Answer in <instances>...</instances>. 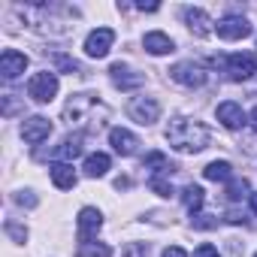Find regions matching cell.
Segmentation results:
<instances>
[{
	"mask_svg": "<svg viewBox=\"0 0 257 257\" xmlns=\"http://www.w3.org/2000/svg\"><path fill=\"white\" fill-rule=\"evenodd\" d=\"M167 143L182 155H197L209 146V127L194 118H173L167 124Z\"/></svg>",
	"mask_w": 257,
	"mask_h": 257,
	"instance_id": "cell-1",
	"label": "cell"
},
{
	"mask_svg": "<svg viewBox=\"0 0 257 257\" xmlns=\"http://www.w3.org/2000/svg\"><path fill=\"white\" fill-rule=\"evenodd\" d=\"M106 115H109V109H106L94 94H73V97L67 100V106H64V121L91 127V131H97Z\"/></svg>",
	"mask_w": 257,
	"mask_h": 257,
	"instance_id": "cell-2",
	"label": "cell"
},
{
	"mask_svg": "<svg viewBox=\"0 0 257 257\" xmlns=\"http://www.w3.org/2000/svg\"><path fill=\"white\" fill-rule=\"evenodd\" d=\"M55 94H58V76L55 73H34L31 76V82H28V97L34 100V103H49V100H55Z\"/></svg>",
	"mask_w": 257,
	"mask_h": 257,
	"instance_id": "cell-3",
	"label": "cell"
},
{
	"mask_svg": "<svg viewBox=\"0 0 257 257\" xmlns=\"http://www.w3.org/2000/svg\"><path fill=\"white\" fill-rule=\"evenodd\" d=\"M170 79L185 88H200V85H206V70L194 61H182L176 67H170Z\"/></svg>",
	"mask_w": 257,
	"mask_h": 257,
	"instance_id": "cell-4",
	"label": "cell"
},
{
	"mask_svg": "<svg viewBox=\"0 0 257 257\" xmlns=\"http://www.w3.org/2000/svg\"><path fill=\"white\" fill-rule=\"evenodd\" d=\"M224 67H227L230 79L242 82V79H248V76L257 70V58H254L251 52H233V55L224 58Z\"/></svg>",
	"mask_w": 257,
	"mask_h": 257,
	"instance_id": "cell-5",
	"label": "cell"
},
{
	"mask_svg": "<svg viewBox=\"0 0 257 257\" xmlns=\"http://www.w3.org/2000/svg\"><path fill=\"white\" fill-rule=\"evenodd\" d=\"M127 115L134 121H140V124H155L161 118V103L155 97H137V100H131V106H127Z\"/></svg>",
	"mask_w": 257,
	"mask_h": 257,
	"instance_id": "cell-6",
	"label": "cell"
},
{
	"mask_svg": "<svg viewBox=\"0 0 257 257\" xmlns=\"http://www.w3.org/2000/svg\"><path fill=\"white\" fill-rule=\"evenodd\" d=\"M215 34H218L221 40H227V43H236V40H245V37L251 34V25H248V19H242V16H227V19H221V22L215 25Z\"/></svg>",
	"mask_w": 257,
	"mask_h": 257,
	"instance_id": "cell-7",
	"label": "cell"
},
{
	"mask_svg": "<svg viewBox=\"0 0 257 257\" xmlns=\"http://www.w3.org/2000/svg\"><path fill=\"white\" fill-rule=\"evenodd\" d=\"M112 43H115V31L112 28H97L85 40V55L88 58H106L109 49H112Z\"/></svg>",
	"mask_w": 257,
	"mask_h": 257,
	"instance_id": "cell-8",
	"label": "cell"
},
{
	"mask_svg": "<svg viewBox=\"0 0 257 257\" xmlns=\"http://www.w3.org/2000/svg\"><path fill=\"white\" fill-rule=\"evenodd\" d=\"M49 137H52V121L43 118V115H34V118H28V121L22 124V140L31 143V146H40V143H46Z\"/></svg>",
	"mask_w": 257,
	"mask_h": 257,
	"instance_id": "cell-9",
	"label": "cell"
},
{
	"mask_svg": "<svg viewBox=\"0 0 257 257\" xmlns=\"http://www.w3.org/2000/svg\"><path fill=\"white\" fill-rule=\"evenodd\" d=\"M109 76H112L115 88H121V91H134V88H143L146 85V76L137 73V70H131L127 64H112L109 67Z\"/></svg>",
	"mask_w": 257,
	"mask_h": 257,
	"instance_id": "cell-10",
	"label": "cell"
},
{
	"mask_svg": "<svg viewBox=\"0 0 257 257\" xmlns=\"http://www.w3.org/2000/svg\"><path fill=\"white\" fill-rule=\"evenodd\" d=\"M109 146L115 149V155H121V158H131V155H137V149H140V140L127 131V127H112L109 131Z\"/></svg>",
	"mask_w": 257,
	"mask_h": 257,
	"instance_id": "cell-11",
	"label": "cell"
},
{
	"mask_svg": "<svg viewBox=\"0 0 257 257\" xmlns=\"http://www.w3.org/2000/svg\"><path fill=\"white\" fill-rule=\"evenodd\" d=\"M76 224H79V242H91V239L97 236V230L103 227V215H100L94 206H85V209L79 212Z\"/></svg>",
	"mask_w": 257,
	"mask_h": 257,
	"instance_id": "cell-12",
	"label": "cell"
},
{
	"mask_svg": "<svg viewBox=\"0 0 257 257\" xmlns=\"http://www.w3.org/2000/svg\"><path fill=\"white\" fill-rule=\"evenodd\" d=\"M25 70H28V55L19 49H4V55H0V73H4V79H16Z\"/></svg>",
	"mask_w": 257,
	"mask_h": 257,
	"instance_id": "cell-13",
	"label": "cell"
},
{
	"mask_svg": "<svg viewBox=\"0 0 257 257\" xmlns=\"http://www.w3.org/2000/svg\"><path fill=\"white\" fill-rule=\"evenodd\" d=\"M215 115H218V121L227 127V131H239V127L245 124V112H242V106L233 103V100H224Z\"/></svg>",
	"mask_w": 257,
	"mask_h": 257,
	"instance_id": "cell-14",
	"label": "cell"
},
{
	"mask_svg": "<svg viewBox=\"0 0 257 257\" xmlns=\"http://www.w3.org/2000/svg\"><path fill=\"white\" fill-rule=\"evenodd\" d=\"M49 176H52L55 188H61V191H70V188H76V182H79V176H76L73 164H61V161L49 167Z\"/></svg>",
	"mask_w": 257,
	"mask_h": 257,
	"instance_id": "cell-15",
	"label": "cell"
},
{
	"mask_svg": "<svg viewBox=\"0 0 257 257\" xmlns=\"http://www.w3.org/2000/svg\"><path fill=\"white\" fill-rule=\"evenodd\" d=\"M143 46H146L149 55H170V52H176V43H173L167 34H161V31L146 34V37H143Z\"/></svg>",
	"mask_w": 257,
	"mask_h": 257,
	"instance_id": "cell-16",
	"label": "cell"
},
{
	"mask_svg": "<svg viewBox=\"0 0 257 257\" xmlns=\"http://www.w3.org/2000/svg\"><path fill=\"white\" fill-rule=\"evenodd\" d=\"M185 22H188V28L194 31V37H209L212 34V22H209V16L200 10V7H188L185 10Z\"/></svg>",
	"mask_w": 257,
	"mask_h": 257,
	"instance_id": "cell-17",
	"label": "cell"
},
{
	"mask_svg": "<svg viewBox=\"0 0 257 257\" xmlns=\"http://www.w3.org/2000/svg\"><path fill=\"white\" fill-rule=\"evenodd\" d=\"M82 149H85V146H82V134H73V137H67V140L55 149V158H58L61 164H70L73 158L82 155Z\"/></svg>",
	"mask_w": 257,
	"mask_h": 257,
	"instance_id": "cell-18",
	"label": "cell"
},
{
	"mask_svg": "<svg viewBox=\"0 0 257 257\" xmlns=\"http://www.w3.org/2000/svg\"><path fill=\"white\" fill-rule=\"evenodd\" d=\"M85 176L88 179H103L106 173H109V155H103V152H97V155H88V161H85Z\"/></svg>",
	"mask_w": 257,
	"mask_h": 257,
	"instance_id": "cell-19",
	"label": "cell"
},
{
	"mask_svg": "<svg viewBox=\"0 0 257 257\" xmlns=\"http://www.w3.org/2000/svg\"><path fill=\"white\" fill-rule=\"evenodd\" d=\"M203 176H206L209 182H230V179H233V167H230L227 161H212V164H206Z\"/></svg>",
	"mask_w": 257,
	"mask_h": 257,
	"instance_id": "cell-20",
	"label": "cell"
},
{
	"mask_svg": "<svg viewBox=\"0 0 257 257\" xmlns=\"http://www.w3.org/2000/svg\"><path fill=\"white\" fill-rule=\"evenodd\" d=\"M143 170H149V173H155V176H161V173H173L176 167L167 161V155L164 152H152L146 161H143Z\"/></svg>",
	"mask_w": 257,
	"mask_h": 257,
	"instance_id": "cell-21",
	"label": "cell"
},
{
	"mask_svg": "<svg viewBox=\"0 0 257 257\" xmlns=\"http://www.w3.org/2000/svg\"><path fill=\"white\" fill-rule=\"evenodd\" d=\"M182 200H185V206L191 209V215H197V212L203 209V203H206V194H203V188H200V185H185Z\"/></svg>",
	"mask_w": 257,
	"mask_h": 257,
	"instance_id": "cell-22",
	"label": "cell"
},
{
	"mask_svg": "<svg viewBox=\"0 0 257 257\" xmlns=\"http://www.w3.org/2000/svg\"><path fill=\"white\" fill-rule=\"evenodd\" d=\"M76 257H112V248L106 242H82L76 248Z\"/></svg>",
	"mask_w": 257,
	"mask_h": 257,
	"instance_id": "cell-23",
	"label": "cell"
},
{
	"mask_svg": "<svg viewBox=\"0 0 257 257\" xmlns=\"http://www.w3.org/2000/svg\"><path fill=\"white\" fill-rule=\"evenodd\" d=\"M242 197H251V194H248V182H245V179H230V182H227V200L239 203Z\"/></svg>",
	"mask_w": 257,
	"mask_h": 257,
	"instance_id": "cell-24",
	"label": "cell"
},
{
	"mask_svg": "<svg viewBox=\"0 0 257 257\" xmlns=\"http://www.w3.org/2000/svg\"><path fill=\"white\" fill-rule=\"evenodd\" d=\"M149 188H152L158 197H170V194H173V185H170L167 179H161V176H152V179H149Z\"/></svg>",
	"mask_w": 257,
	"mask_h": 257,
	"instance_id": "cell-25",
	"label": "cell"
},
{
	"mask_svg": "<svg viewBox=\"0 0 257 257\" xmlns=\"http://www.w3.org/2000/svg\"><path fill=\"white\" fill-rule=\"evenodd\" d=\"M191 224H194V227H200V230H215V227H218V218L197 212V215H191Z\"/></svg>",
	"mask_w": 257,
	"mask_h": 257,
	"instance_id": "cell-26",
	"label": "cell"
},
{
	"mask_svg": "<svg viewBox=\"0 0 257 257\" xmlns=\"http://www.w3.org/2000/svg\"><path fill=\"white\" fill-rule=\"evenodd\" d=\"M121 254L124 257H149V245L146 242H127Z\"/></svg>",
	"mask_w": 257,
	"mask_h": 257,
	"instance_id": "cell-27",
	"label": "cell"
},
{
	"mask_svg": "<svg viewBox=\"0 0 257 257\" xmlns=\"http://www.w3.org/2000/svg\"><path fill=\"white\" fill-rule=\"evenodd\" d=\"M55 64H58V70H64V73H79L82 67L73 61V58H67V55H55Z\"/></svg>",
	"mask_w": 257,
	"mask_h": 257,
	"instance_id": "cell-28",
	"label": "cell"
},
{
	"mask_svg": "<svg viewBox=\"0 0 257 257\" xmlns=\"http://www.w3.org/2000/svg\"><path fill=\"white\" fill-rule=\"evenodd\" d=\"M7 233H10L16 242H25V239H28V230H25V227H19L16 221H7Z\"/></svg>",
	"mask_w": 257,
	"mask_h": 257,
	"instance_id": "cell-29",
	"label": "cell"
},
{
	"mask_svg": "<svg viewBox=\"0 0 257 257\" xmlns=\"http://www.w3.org/2000/svg\"><path fill=\"white\" fill-rule=\"evenodd\" d=\"M194 257H218V248H215V245H209V242H203V245L194 251Z\"/></svg>",
	"mask_w": 257,
	"mask_h": 257,
	"instance_id": "cell-30",
	"label": "cell"
},
{
	"mask_svg": "<svg viewBox=\"0 0 257 257\" xmlns=\"http://www.w3.org/2000/svg\"><path fill=\"white\" fill-rule=\"evenodd\" d=\"M16 203H19V206H37V197H34L31 191H22V194L16 197Z\"/></svg>",
	"mask_w": 257,
	"mask_h": 257,
	"instance_id": "cell-31",
	"label": "cell"
},
{
	"mask_svg": "<svg viewBox=\"0 0 257 257\" xmlns=\"http://www.w3.org/2000/svg\"><path fill=\"white\" fill-rule=\"evenodd\" d=\"M164 257H188V251L182 245H170V248H164Z\"/></svg>",
	"mask_w": 257,
	"mask_h": 257,
	"instance_id": "cell-32",
	"label": "cell"
},
{
	"mask_svg": "<svg viewBox=\"0 0 257 257\" xmlns=\"http://www.w3.org/2000/svg\"><path fill=\"white\" fill-rule=\"evenodd\" d=\"M137 10H143V13H158V4H137Z\"/></svg>",
	"mask_w": 257,
	"mask_h": 257,
	"instance_id": "cell-33",
	"label": "cell"
},
{
	"mask_svg": "<svg viewBox=\"0 0 257 257\" xmlns=\"http://www.w3.org/2000/svg\"><path fill=\"white\" fill-rule=\"evenodd\" d=\"M248 200H251V209H254V212H257V191H254V194H251V197H248Z\"/></svg>",
	"mask_w": 257,
	"mask_h": 257,
	"instance_id": "cell-34",
	"label": "cell"
},
{
	"mask_svg": "<svg viewBox=\"0 0 257 257\" xmlns=\"http://www.w3.org/2000/svg\"><path fill=\"white\" fill-rule=\"evenodd\" d=\"M251 127H254V131H257V109L251 112Z\"/></svg>",
	"mask_w": 257,
	"mask_h": 257,
	"instance_id": "cell-35",
	"label": "cell"
},
{
	"mask_svg": "<svg viewBox=\"0 0 257 257\" xmlns=\"http://www.w3.org/2000/svg\"><path fill=\"white\" fill-rule=\"evenodd\" d=\"M254 257H257V254H254Z\"/></svg>",
	"mask_w": 257,
	"mask_h": 257,
	"instance_id": "cell-36",
	"label": "cell"
}]
</instances>
